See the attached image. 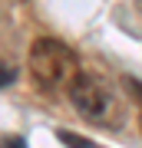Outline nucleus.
<instances>
[{"label":"nucleus","mask_w":142,"mask_h":148,"mask_svg":"<svg viewBox=\"0 0 142 148\" xmlns=\"http://www.w3.org/2000/svg\"><path fill=\"white\" fill-rule=\"evenodd\" d=\"M30 79L43 92H69V86L79 79V56L76 49H69L63 40L40 36L30 46Z\"/></svg>","instance_id":"f257e3e1"},{"label":"nucleus","mask_w":142,"mask_h":148,"mask_svg":"<svg viewBox=\"0 0 142 148\" xmlns=\"http://www.w3.org/2000/svg\"><path fill=\"white\" fill-rule=\"evenodd\" d=\"M69 102L76 106L79 115H86L96 125H106V128L122 125V99L116 86L103 76L79 73V79L69 86Z\"/></svg>","instance_id":"f03ea898"},{"label":"nucleus","mask_w":142,"mask_h":148,"mask_svg":"<svg viewBox=\"0 0 142 148\" xmlns=\"http://www.w3.org/2000/svg\"><path fill=\"white\" fill-rule=\"evenodd\" d=\"M60 138H63L69 148H93L89 142H86V138H79V135H73V132H60Z\"/></svg>","instance_id":"7ed1b4c3"},{"label":"nucleus","mask_w":142,"mask_h":148,"mask_svg":"<svg viewBox=\"0 0 142 148\" xmlns=\"http://www.w3.org/2000/svg\"><path fill=\"white\" fill-rule=\"evenodd\" d=\"M17 79V73H13V66H7V63H0V86H10Z\"/></svg>","instance_id":"20e7f679"},{"label":"nucleus","mask_w":142,"mask_h":148,"mask_svg":"<svg viewBox=\"0 0 142 148\" xmlns=\"http://www.w3.org/2000/svg\"><path fill=\"white\" fill-rule=\"evenodd\" d=\"M0 148H26V142H23V138H3Z\"/></svg>","instance_id":"39448f33"}]
</instances>
